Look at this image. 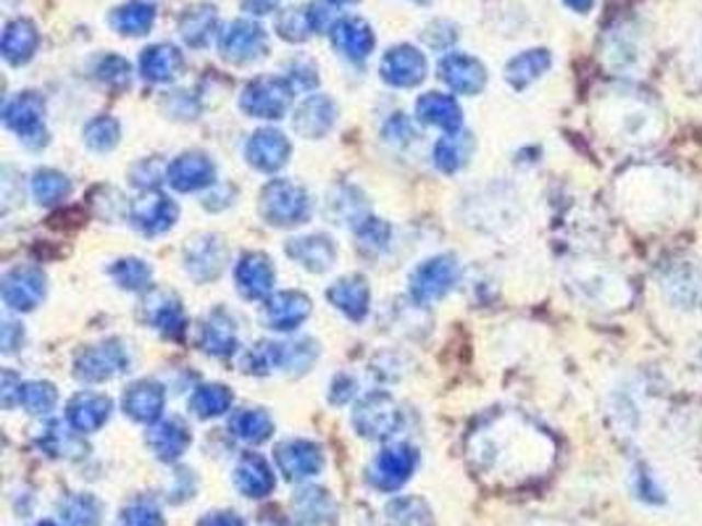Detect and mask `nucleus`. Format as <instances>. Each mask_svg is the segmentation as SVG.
<instances>
[{"label": "nucleus", "instance_id": "nucleus-1", "mask_svg": "<svg viewBox=\"0 0 702 526\" xmlns=\"http://www.w3.org/2000/svg\"><path fill=\"white\" fill-rule=\"evenodd\" d=\"M619 203L634 224L663 227L684 219L692 206V193L671 169L634 167L619 180Z\"/></svg>", "mask_w": 702, "mask_h": 526}, {"label": "nucleus", "instance_id": "nucleus-2", "mask_svg": "<svg viewBox=\"0 0 702 526\" xmlns=\"http://www.w3.org/2000/svg\"><path fill=\"white\" fill-rule=\"evenodd\" d=\"M608 132L626 148H649L663 137L666 122L653 101L640 95H619L602 114Z\"/></svg>", "mask_w": 702, "mask_h": 526}, {"label": "nucleus", "instance_id": "nucleus-3", "mask_svg": "<svg viewBox=\"0 0 702 526\" xmlns=\"http://www.w3.org/2000/svg\"><path fill=\"white\" fill-rule=\"evenodd\" d=\"M568 285L576 293V298H582L587 306L606 308V311L629 306L634 298V289L626 276L606 266V263H576L571 268Z\"/></svg>", "mask_w": 702, "mask_h": 526}, {"label": "nucleus", "instance_id": "nucleus-4", "mask_svg": "<svg viewBox=\"0 0 702 526\" xmlns=\"http://www.w3.org/2000/svg\"><path fill=\"white\" fill-rule=\"evenodd\" d=\"M658 287L668 306L684 313L702 311V263L700 261H674L660 272Z\"/></svg>", "mask_w": 702, "mask_h": 526}, {"label": "nucleus", "instance_id": "nucleus-5", "mask_svg": "<svg viewBox=\"0 0 702 526\" xmlns=\"http://www.w3.org/2000/svg\"><path fill=\"white\" fill-rule=\"evenodd\" d=\"M610 416L623 437H636L642 430V390L634 381H623L610 392Z\"/></svg>", "mask_w": 702, "mask_h": 526}, {"label": "nucleus", "instance_id": "nucleus-6", "mask_svg": "<svg viewBox=\"0 0 702 526\" xmlns=\"http://www.w3.org/2000/svg\"><path fill=\"white\" fill-rule=\"evenodd\" d=\"M382 71L387 82L411 88V84H416L418 79H424L426 61L416 48H411V45H400V48H392L387 53Z\"/></svg>", "mask_w": 702, "mask_h": 526}, {"label": "nucleus", "instance_id": "nucleus-7", "mask_svg": "<svg viewBox=\"0 0 702 526\" xmlns=\"http://www.w3.org/2000/svg\"><path fill=\"white\" fill-rule=\"evenodd\" d=\"M264 30L253 22H234L221 35V50H225L227 58H234V61H245V58L258 56L264 50Z\"/></svg>", "mask_w": 702, "mask_h": 526}, {"label": "nucleus", "instance_id": "nucleus-8", "mask_svg": "<svg viewBox=\"0 0 702 526\" xmlns=\"http://www.w3.org/2000/svg\"><path fill=\"white\" fill-rule=\"evenodd\" d=\"M332 39L340 50H345L350 58H366L373 48V35L364 19H340L332 26Z\"/></svg>", "mask_w": 702, "mask_h": 526}, {"label": "nucleus", "instance_id": "nucleus-9", "mask_svg": "<svg viewBox=\"0 0 702 526\" xmlns=\"http://www.w3.org/2000/svg\"><path fill=\"white\" fill-rule=\"evenodd\" d=\"M439 71H442V77L448 79L456 90L476 92L484 84L482 64L471 56H461V53H452V56L445 58V61L439 64Z\"/></svg>", "mask_w": 702, "mask_h": 526}, {"label": "nucleus", "instance_id": "nucleus-10", "mask_svg": "<svg viewBox=\"0 0 702 526\" xmlns=\"http://www.w3.org/2000/svg\"><path fill=\"white\" fill-rule=\"evenodd\" d=\"M632 492L640 503L649 505V508H663L668 503L666 484L660 482V477L647 460H636L632 466Z\"/></svg>", "mask_w": 702, "mask_h": 526}, {"label": "nucleus", "instance_id": "nucleus-11", "mask_svg": "<svg viewBox=\"0 0 702 526\" xmlns=\"http://www.w3.org/2000/svg\"><path fill=\"white\" fill-rule=\"evenodd\" d=\"M35 45H37V32L30 22H22V19H19V22L5 26L3 53L9 61H14V64L27 61V58L32 56V50H35Z\"/></svg>", "mask_w": 702, "mask_h": 526}, {"label": "nucleus", "instance_id": "nucleus-12", "mask_svg": "<svg viewBox=\"0 0 702 526\" xmlns=\"http://www.w3.org/2000/svg\"><path fill=\"white\" fill-rule=\"evenodd\" d=\"M285 101H287V92L279 82H274V79H261V82L253 84L245 95L248 108L255 111V114H264V116L279 114Z\"/></svg>", "mask_w": 702, "mask_h": 526}, {"label": "nucleus", "instance_id": "nucleus-13", "mask_svg": "<svg viewBox=\"0 0 702 526\" xmlns=\"http://www.w3.org/2000/svg\"><path fill=\"white\" fill-rule=\"evenodd\" d=\"M182 69V56L180 50L172 48V45H153V48L146 50L142 56V71L150 79H172L176 71Z\"/></svg>", "mask_w": 702, "mask_h": 526}, {"label": "nucleus", "instance_id": "nucleus-14", "mask_svg": "<svg viewBox=\"0 0 702 526\" xmlns=\"http://www.w3.org/2000/svg\"><path fill=\"white\" fill-rule=\"evenodd\" d=\"M548 66H550L548 50H527L508 64V79L516 84V88H523V84L534 82L537 77H542Z\"/></svg>", "mask_w": 702, "mask_h": 526}, {"label": "nucleus", "instance_id": "nucleus-15", "mask_svg": "<svg viewBox=\"0 0 702 526\" xmlns=\"http://www.w3.org/2000/svg\"><path fill=\"white\" fill-rule=\"evenodd\" d=\"M153 16L156 13L148 3L133 0V3L116 9L111 22H114V26L122 32V35H142V32L150 30V24H153Z\"/></svg>", "mask_w": 702, "mask_h": 526}, {"label": "nucleus", "instance_id": "nucleus-16", "mask_svg": "<svg viewBox=\"0 0 702 526\" xmlns=\"http://www.w3.org/2000/svg\"><path fill=\"white\" fill-rule=\"evenodd\" d=\"M285 153H287V142L281 140V135L277 132H264L251 142V161L258 163L264 169H274L279 163H285Z\"/></svg>", "mask_w": 702, "mask_h": 526}, {"label": "nucleus", "instance_id": "nucleus-17", "mask_svg": "<svg viewBox=\"0 0 702 526\" xmlns=\"http://www.w3.org/2000/svg\"><path fill=\"white\" fill-rule=\"evenodd\" d=\"M450 274H452V266L448 261H431L429 266H424L422 272L416 276V289H418V298H429V295H439L445 287H448L450 282Z\"/></svg>", "mask_w": 702, "mask_h": 526}, {"label": "nucleus", "instance_id": "nucleus-18", "mask_svg": "<svg viewBox=\"0 0 702 526\" xmlns=\"http://www.w3.org/2000/svg\"><path fill=\"white\" fill-rule=\"evenodd\" d=\"M208 174H214V169L208 167V161H203L200 156H185L174 167V184L182 190L198 187V184L208 182Z\"/></svg>", "mask_w": 702, "mask_h": 526}, {"label": "nucleus", "instance_id": "nucleus-19", "mask_svg": "<svg viewBox=\"0 0 702 526\" xmlns=\"http://www.w3.org/2000/svg\"><path fill=\"white\" fill-rule=\"evenodd\" d=\"M214 26H216L214 9H195L182 19V35H185L187 43L203 45L208 37H211Z\"/></svg>", "mask_w": 702, "mask_h": 526}, {"label": "nucleus", "instance_id": "nucleus-20", "mask_svg": "<svg viewBox=\"0 0 702 526\" xmlns=\"http://www.w3.org/2000/svg\"><path fill=\"white\" fill-rule=\"evenodd\" d=\"M418 114H422L424 118H429V122L445 124V127H452V124H458L456 103H452L450 98L437 95V92H429V95H426L424 101H418Z\"/></svg>", "mask_w": 702, "mask_h": 526}, {"label": "nucleus", "instance_id": "nucleus-21", "mask_svg": "<svg viewBox=\"0 0 702 526\" xmlns=\"http://www.w3.org/2000/svg\"><path fill=\"white\" fill-rule=\"evenodd\" d=\"M240 282L251 295L266 293L268 282H272V268L266 266L264 259H248L240 268Z\"/></svg>", "mask_w": 702, "mask_h": 526}, {"label": "nucleus", "instance_id": "nucleus-22", "mask_svg": "<svg viewBox=\"0 0 702 526\" xmlns=\"http://www.w3.org/2000/svg\"><path fill=\"white\" fill-rule=\"evenodd\" d=\"M124 405H129V411H133L135 416H148V413L153 416V413L161 408L159 387L153 385L133 387V392H129V398L124 400Z\"/></svg>", "mask_w": 702, "mask_h": 526}, {"label": "nucleus", "instance_id": "nucleus-23", "mask_svg": "<svg viewBox=\"0 0 702 526\" xmlns=\"http://www.w3.org/2000/svg\"><path fill=\"white\" fill-rule=\"evenodd\" d=\"M332 298L337 300L345 311H350L353 308V316H360L364 313V306H366L364 282H356V279L343 282V285H337L332 289Z\"/></svg>", "mask_w": 702, "mask_h": 526}, {"label": "nucleus", "instance_id": "nucleus-24", "mask_svg": "<svg viewBox=\"0 0 702 526\" xmlns=\"http://www.w3.org/2000/svg\"><path fill=\"white\" fill-rule=\"evenodd\" d=\"M308 311V302L303 298H295V295H285L277 306H272V321L277 324L279 329H287L295 321L300 319V316H306Z\"/></svg>", "mask_w": 702, "mask_h": 526}, {"label": "nucleus", "instance_id": "nucleus-25", "mask_svg": "<svg viewBox=\"0 0 702 526\" xmlns=\"http://www.w3.org/2000/svg\"><path fill=\"white\" fill-rule=\"evenodd\" d=\"M229 403V395L221 390V387H206L198 398H195V408L200 413H219L225 411V405Z\"/></svg>", "mask_w": 702, "mask_h": 526}, {"label": "nucleus", "instance_id": "nucleus-26", "mask_svg": "<svg viewBox=\"0 0 702 526\" xmlns=\"http://www.w3.org/2000/svg\"><path fill=\"white\" fill-rule=\"evenodd\" d=\"M61 193H67V182H64L61 176H58L56 182H50V176L45 174V184L37 182V195L45 197V201H54V197Z\"/></svg>", "mask_w": 702, "mask_h": 526}, {"label": "nucleus", "instance_id": "nucleus-27", "mask_svg": "<svg viewBox=\"0 0 702 526\" xmlns=\"http://www.w3.org/2000/svg\"><path fill=\"white\" fill-rule=\"evenodd\" d=\"M689 61H692V75L698 77V82H702V32L698 35L692 53H689Z\"/></svg>", "mask_w": 702, "mask_h": 526}, {"label": "nucleus", "instance_id": "nucleus-28", "mask_svg": "<svg viewBox=\"0 0 702 526\" xmlns=\"http://www.w3.org/2000/svg\"><path fill=\"white\" fill-rule=\"evenodd\" d=\"M566 3H568V5H571V9H574V11L584 13V11H587V9H589V5H592V0H566Z\"/></svg>", "mask_w": 702, "mask_h": 526}, {"label": "nucleus", "instance_id": "nucleus-29", "mask_svg": "<svg viewBox=\"0 0 702 526\" xmlns=\"http://www.w3.org/2000/svg\"><path fill=\"white\" fill-rule=\"evenodd\" d=\"M334 3H347V0H334Z\"/></svg>", "mask_w": 702, "mask_h": 526}, {"label": "nucleus", "instance_id": "nucleus-30", "mask_svg": "<svg viewBox=\"0 0 702 526\" xmlns=\"http://www.w3.org/2000/svg\"><path fill=\"white\" fill-rule=\"evenodd\" d=\"M418 3H426V0H418Z\"/></svg>", "mask_w": 702, "mask_h": 526}]
</instances>
